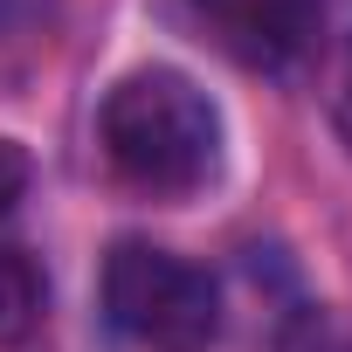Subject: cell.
I'll use <instances>...</instances> for the list:
<instances>
[{
    "mask_svg": "<svg viewBox=\"0 0 352 352\" xmlns=\"http://www.w3.org/2000/svg\"><path fill=\"white\" fill-rule=\"evenodd\" d=\"M97 152L131 194L187 201L221 173V111L187 69L145 63L104 90Z\"/></svg>",
    "mask_w": 352,
    "mask_h": 352,
    "instance_id": "cell-1",
    "label": "cell"
},
{
    "mask_svg": "<svg viewBox=\"0 0 352 352\" xmlns=\"http://www.w3.org/2000/svg\"><path fill=\"white\" fill-rule=\"evenodd\" d=\"M104 318L138 352H208L221 324L214 276L159 242H118L104 256Z\"/></svg>",
    "mask_w": 352,
    "mask_h": 352,
    "instance_id": "cell-2",
    "label": "cell"
},
{
    "mask_svg": "<svg viewBox=\"0 0 352 352\" xmlns=\"http://www.w3.org/2000/svg\"><path fill=\"white\" fill-rule=\"evenodd\" d=\"M201 14L235 63L263 76H297L324 56L338 0H201Z\"/></svg>",
    "mask_w": 352,
    "mask_h": 352,
    "instance_id": "cell-3",
    "label": "cell"
},
{
    "mask_svg": "<svg viewBox=\"0 0 352 352\" xmlns=\"http://www.w3.org/2000/svg\"><path fill=\"white\" fill-rule=\"evenodd\" d=\"M42 304H49V283H42L35 256L0 249V352L21 345V338L42 324Z\"/></svg>",
    "mask_w": 352,
    "mask_h": 352,
    "instance_id": "cell-4",
    "label": "cell"
},
{
    "mask_svg": "<svg viewBox=\"0 0 352 352\" xmlns=\"http://www.w3.org/2000/svg\"><path fill=\"white\" fill-rule=\"evenodd\" d=\"M28 180H35V166H28L21 138H0V214H14V201L28 194Z\"/></svg>",
    "mask_w": 352,
    "mask_h": 352,
    "instance_id": "cell-5",
    "label": "cell"
},
{
    "mask_svg": "<svg viewBox=\"0 0 352 352\" xmlns=\"http://www.w3.org/2000/svg\"><path fill=\"white\" fill-rule=\"evenodd\" d=\"M331 131H338V138H345V152H352V35H345L338 69H331Z\"/></svg>",
    "mask_w": 352,
    "mask_h": 352,
    "instance_id": "cell-6",
    "label": "cell"
}]
</instances>
